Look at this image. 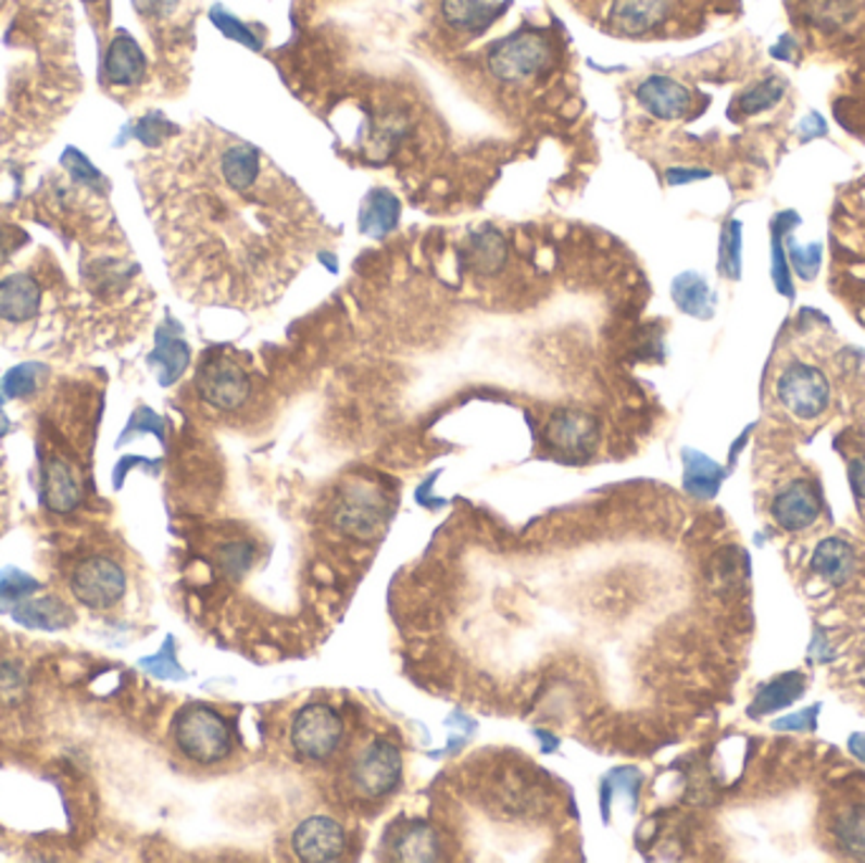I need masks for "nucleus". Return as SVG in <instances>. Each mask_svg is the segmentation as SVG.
I'll use <instances>...</instances> for the list:
<instances>
[{
  "label": "nucleus",
  "mask_w": 865,
  "mask_h": 863,
  "mask_svg": "<svg viewBox=\"0 0 865 863\" xmlns=\"http://www.w3.org/2000/svg\"><path fill=\"white\" fill-rule=\"evenodd\" d=\"M706 177H712L709 171H691V167H670L666 173V183L668 185H686V183H697V180H706Z\"/></svg>",
  "instance_id": "43"
},
{
  "label": "nucleus",
  "mask_w": 865,
  "mask_h": 863,
  "mask_svg": "<svg viewBox=\"0 0 865 863\" xmlns=\"http://www.w3.org/2000/svg\"><path fill=\"white\" fill-rule=\"evenodd\" d=\"M547 436H550L552 446L562 451L585 453L598 441V428H594V418L582 411H560L552 415Z\"/></svg>",
  "instance_id": "18"
},
{
  "label": "nucleus",
  "mask_w": 865,
  "mask_h": 863,
  "mask_svg": "<svg viewBox=\"0 0 865 863\" xmlns=\"http://www.w3.org/2000/svg\"><path fill=\"white\" fill-rule=\"evenodd\" d=\"M836 836L851 856L865 859V808H855L853 813L843 815L836 826Z\"/></svg>",
  "instance_id": "33"
},
{
  "label": "nucleus",
  "mask_w": 865,
  "mask_h": 863,
  "mask_svg": "<svg viewBox=\"0 0 865 863\" xmlns=\"http://www.w3.org/2000/svg\"><path fill=\"white\" fill-rule=\"evenodd\" d=\"M403 760L398 747L385 737H369L350 754L347 788L360 800H380L398 788Z\"/></svg>",
  "instance_id": "1"
},
{
  "label": "nucleus",
  "mask_w": 865,
  "mask_h": 863,
  "mask_svg": "<svg viewBox=\"0 0 865 863\" xmlns=\"http://www.w3.org/2000/svg\"><path fill=\"white\" fill-rule=\"evenodd\" d=\"M772 279L777 284V291L782 297H794V289H792V268H790V259H787V249L782 243V230L775 223L772 226Z\"/></svg>",
  "instance_id": "35"
},
{
  "label": "nucleus",
  "mask_w": 865,
  "mask_h": 863,
  "mask_svg": "<svg viewBox=\"0 0 865 863\" xmlns=\"http://www.w3.org/2000/svg\"><path fill=\"white\" fill-rule=\"evenodd\" d=\"M777 398L794 418L815 421L830 405V383L823 370L792 362L777 377Z\"/></svg>",
  "instance_id": "4"
},
{
  "label": "nucleus",
  "mask_w": 865,
  "mask_h": 863,
  "mask_svg": "<svg viewBox=\"0 0 865 863\" xmlns=\"http://www.w3.org/2000/svg\"><path fill=\"white\" fill-rule=\"evenodd\" d=\"M848 750H851L861 762H865V731H855V735H851V739H848Z\"/></svg>",
  "instance_id": "45"
},
{
  "label": "nucleus",
  "mask_w": 865,
  "mask_h": 863,
  "mask_svg": "<svg viewBox=\"0 0 865 863\" xmlns=\"http://www.w3.org/2000/svg\"><path fill=\"white\" fill-rule=\"evenodd\" d=\"M719 274L726 279L741 276V223H724L719 238Z\"/></svg>",
  "instance_id": "30"
},
{
  "label": "nucleus",
  "mask_w": 865,
  "mask_h": 863,
  "mask_svg": "<svg viewBox=\"0 0 865 863\" xmlns=\"http://www.w3.org/2000/svg\"><path fill=\"white\" fill-rule=\"evenodd\" d=\"M84 3H95V0H84Z\"/></svg>",
  "instance_id": "46"
},
{
  "label": "nucleus",
  "mask_w": 865,
  "mask_h": 863,
  "mask_svg": "<svg viewBox=\"0 0 865 863\" xmlns=\"http://www.w3.org/2000/svg\"><path fill=\"white\" fill-rule=\"evenodd\" d=\"M848 481H851L853 495L865 499V456L851 461V466H848Z\"/></svg>",
  "instance_id": "44"
},
{
  "label": "nucleus",
  "mask_w": 865,
  "mask_h": 863,
  "mask_svg": "<svg viewBox=\"0 0 865 863\" xmlns=\"http://www.w3.org/2000/svg\"><path fill=\"white\" fill-rule=\"evenodd\" d=\"M684 487L699 499H712L719 491L726 468H722L716 461H712L704 453L686 449L684 451Z\"/></svg>",
  "instance_id": "24"
},
{
  "label": "nucleus",
  "mask_w": 865,
  "mask_h": 863,
  "mask_svg": "<svg viewBox=\"0 0 865 863\" xmlns=\"http://www.w3.org/2000/svg\"><path fill=\"white\" fill-rule=\"evenodd\" d=\"M817 709L820 706H810L805 712L800 714H790V716H782V720H777L772 724V729L777 731H813L815 729V716H817Z\"/></svg>",
  "instance_id": "41"
},
{
  "label": "nucleus",
  "mask_w": 865,
  "mask_h": 863,
  "mask_svg": "<svg viewBox=\"0 0 865 863\" xmlns=\"http://www.w3.org/2000/svg\"><path fill=\"white\" fill-rule=\"evenodd\" d=\"M674 302L678 304V310L691 314V317L709 320L714 314V291L709 287L704 276H699L697 272H686L681 276H676L674 289Z\"/></svg>",
  "instance_id": "23"
},
{
  "label": "nucleus",
  "mask_w": 865,
  "mask_h": 863,
  "mask_svg": "<svg viewBox=\"0 0 865 863\" xmlns=\"http://www.w3.org/2000/svg\"><path fill=\"white\" fill-rule=\"evenodd\" d=\"M674 5L676 0H615L610 18L620 34L640 36L659 28L674 13Z\"/></svg>",
  "instance_id": "15"
},
{
  "label": "nucleus",
  "mask_w": 865,
  "mask_h": 863,
  "mask_svg": "<svg viewBox=\"0 0 865 863\" xmlns=\"http://www.w3.org/2000/svg\"><path fill=\"white\" fill-rule=\"evenodd\" d=\"M175 641L173 638H167L165 646H162L160 653H154L150 659H142L140 666L145 672H150L152 676H160V679H185V672L180 668V664L175 661Z\"/></svg>",
  "instance_id": "37"
},
{
  "label": "nucleus",
  "mask_w": 865,
  "mask_h": 863,
  "mask_svg": "<svg viewBox=\"0 0 865 863\" xmlns=\"http://www.w3.org/2000/svg\"><path fill=\"white\" fill-rule=\"evenodd\" d=\"M396 849H398V856L405 861L436 859V836H432V830L426 826H413L398 838Z\"/></svg>",
  "instance_id": "31"
},
{
  "label": "nucleus",
  "mask_w": 865,
  "mask_h": 863,
  "mask_svg": "<svg viewBox=\"0 0 865 863\" xmlns=\"http://www.w3.org/2000/svg\"><path fill=\"white\" fill-rule=\"evenodd\" d=\"M41 499L51 512L66 514L82 502V484L76 479L74 466L66 459L53 456L41 472Z\"/></svg>",
  "instance_id": "14"
},
{
  "label": "nucleus",
  "mask_w": 865,
  "mask_h": 863,
  "mask_svg": "<svg viewBox=\"0 0 865 863\" xmlns=\"http://www.w3.org/2000/svg\"><path fill=\"white\" fill-rule=\"evenodd\" d=\"M170 135H175V125H170L160 112H150L137 120L135 125H127L125 135H122L117 142L122 145L127 137H135V140H140L145 145V148H160V145L165 142V137Z\"/></svg>",
  "instance_id": "29"
},
{
  "label": "nucleus",
  "mask_w": 865,
  "mask_h": 863,
  "mask_svg": "<svg viewBox=\"0 0 865 863\" xmlns=\"http://www.w3.org/2000/svg\"><path fill=\"white\" fill-rule=\"evenodd\" d=\"M335 524L354 539H369L380 529L383 506L365 487L347 489L335 506Z\"/></svg>",
  "instance_id": "9"
},
{
  "label": "nucleus",
  "mask_w": 865,
  "mask_h": 863,
  "mask_svg": "<svg viewBox=\"0 0 865 863\" xmlns=\"http://www.w3.org/2000/svg\"><path fill=\"white\" fill-rule=\"evenodd\" d=\"M150 367L158 375V383L162 388L180 380V375L190 365V347L183 340V329L177 327V322L167 320L165 325L158 329L154 337V350L150 352Z\"/></svg>",
  "instance_id": "12"
},
{
  "label": "nucleus",
  "mask_w": 865,
  "mask_h": 863,
  "mask_svg": "<svg viewBox=\"0 0 865 863\" xmlns=\"http://www.w3.org/2000/svg\"><path fill=\"white\" fill-rule=\"evenodd\" d=\"M13 621L18 623L23 628H30V630H64V628H72L76 615L72 608H68L64 600L57 598V596H43V598H34V600H23L21 605H15L13 611Z\"/></svg>",
  "instance_id": "17"
},
{
  "label": "nucleus",
  "mask_w": 865,
  "mask_h": 863,
  "mask_svg": "<svg viewBox=\"0 0 865 863\" xmlns=\"http://www.w3.org/2000/svg\"><path fill=\"white\" fill-rule=\"evenodd\" d=\"M552 43L535 30H519V34L504 38L489 51L486 66L499 82L519 84L535 79L547 72L552 64Z\"/></svg>",
  "instance_id": "3"
},
{
  "label": "nucleus",
  "mask_w": 865,
  "mask_h": 863,
  "mask_svg": "<svg viewBox=\"0 0 865 863\" xmlns=\"http://www.w3.org/2000/svg\"><path fill=\"white\" fill-rule=\"evenodd\" d=\"M813 18L823 28H836L851 18V3L848 0H817L813 5Z\"/></svg>",
  "instance_id": "39"
},
{
  "label": "nucleus",
  "mask_w": 865,
  "mask_h": 863,
  "mask_svg": "<svg viewBox=\"0 0 865 863\" xmlns=\"http://www.w3.org/2000/svg\"><path fill=\"white\" fill-rule=\"evenodd\" d=\"M41 307V287L30 274H11L0 282V320L28 322Z\"/></svg>",
  "instance_id": "16"
},
{
  "label": "nucleus",
  "mask_w": 865,
  "mask_h": 863,
  "mask_svg": "<svg viewBox=\"0 0 865 863\" xmlns=\"http://www.w3.org/2000/svg\"><path fill=\"white\" fill-rule=\"evenodd\" d=\"M787 259H790V268L802 282H813L823 264V246L820 243L800 246L794 243L792 236H787Z\"/></svg>",
  "instance_id": "32"
},
{
  "label": "nucleus",
  "mask_w": 865,
  "mask_h": 863,
  "mask_svg": "<svg viewBox=\"0 0 865 863\" xmlns=\"http://www.w3.org/2000/svg\"><path fill=\"white\" fill-rule=\"evenodd\" d=\"M46 375V365H38V362H23V365H15L5 373L3 380H0V392L3 398H28L38 390V383Z\"/></svg>",
  "instance_id": "28"
},
{
  "label": "nucleus",
  "mask_w": 865,
  "mask_h": 863,
  "mask_svg": "<svg viewBox=\"0 0 865 863\" xmlns=\"http://www.w3.org/2000/svg\"><path fill=\"white\" fill-rule=\"evenodd\" d=\"M211 21L215 23V26H218L221 34H226L228 38H234V41L249 46V49H253V51L261 49V38L253 34V30L246 26V23L238 21L236 15H230L228 11H223L221 5H215L213 11H211Z\"/></svg>",
  "instance_id": "36"
},
{
  "label": "nucleus",
  "mask_w": 865,
  "mask_h": 863,
  "mask_svg": "<svg viewBox=\"0 0 865 863\" xmlns=\"http://www.w3.org/2000/svg\"><path fill=\"white\" fill-rule=\"evenodd\" d=\"M636 99L659 120H681L691 110V91L663 74L648 76L636 89Z\"/></svg>",
  "instance_id": "11"
},
{
  "label": "nucleus",
  "mask_w": 865,
  "mask_h": 863,
  "mask_svg": "<svg viewBox=\"0 0 865 863\" xmlns=\"http://www.w3.org/2000/svg\"><path fill=\"white\" fill-rule=\"evenodd\" d=\"M61 165H64L66 171L72 173V177H74L76 183H79V185H87V188H99V185L104 183L102 173H99L97 167L91 165L89 160L84 158L79 150L66 148V150H64V155H61Z\"/></svg>",
  "instance_id": "38"
},
{
  "label": "nucleus",
  "mask_w": 865,
  "mask_h": 863,
  "mask_svg": "<svg viewBox=\"0 0 865 863\" xmlns=\"http://www.w3.org/2000/svg\"><path fill=\"white\" fill-rule=\"evenodd\" d=\"M825 135H828V122H825L817 112H810L800 125V140L810 142V140H817V137H825Z\"/></svg>",
  "instance_id": "42"
},
{
  "label": "nucleus",
  "mask_w": 865,
  "mask_h": 863,
  "mask_svg": "<svg viewBox=\"0 0 865 863\" xmlns=\"http://www.w3.org/2000/svg\"><path fill=\"white\" fill-rule=\"evenodd\" d=\"M400 218V203L390 190L375 188L367 192L365 203L360 208V228L373 238L388 236L392 228L398 226Z\"/></svg>",
  "instance_id": "21"
},
{
  "label": "nucleus",
  "mask_w": 865,
  "mask_h": 863,
  "mask_svg": "<svg viewBox=\"0 0 865 863\" xmlns=\"http://www.w3.org/2000/svg\"><path fill=\"white\" fill-rule=\"evenodd\" d=\"M785 91L787 84L779 79V76H769V79L754 84L752 89L741 91L737 99V110L744 114V117H754V114L767 112L775 104L782 102Z\"/></svg>",
  "instance_id": "26"
},
{
  "label": "nucleus",
  "mask_w": 865,
  "mask_h": 863,
  "mask_svg": "<svg viewBox=\"0 0 865 863\" xmlns=\"http://www.w3.org/2000/svg\"><path fill=\"white\" fill-rule=\"evenodd\" d=\"M41 588L36 577L23 573L18 567H3L0 570V613L13 611L15 605H21L23 600H28L34 592Z\"/></svg>",
  "instance_id": "27"
},
{
  "label": "nucleus",
  "mask_w": 865,
  "mask_h": 863,
  "mask_svg": "<svg viewBox=\"0 0 865 863\" xmlns=\"http://www.w3.org/2000/svg\"><path fill=\"white\" fill-rule=\"evenodd\" d=\"M810 567H813L823 580H828L832 585H845L848 577H851L855 570L853 547L838 537L823 539V542L815 547Z\"/></svg>",
  "instance_id": "19"
},
{
  "label": "nucleus",
  "mask_w": 865,
  "mask_h": 863,
  "mask_svg": "<svg viewBox=\"0 0 865 863\" xmlns=\"http://www.w3.org/2000/svg\"><path fill=\"white\" fill-rule=\"evenodd\" d=\"M466 261L471 272L476 274H493L504 266L506 261V241L497 228H481L471 236L466 249Z\"/></svg>",
  "instance_id": "25"
},
{
  "label": "nucleus",
  "mask_w": 865,
  "mask_h": 863,
  "mask_svg": "<svg viewBox=\"0 0 865 863\" xmlns=\"http://www.w3.org/2000/svg\"><path fill=\"white\" fill-rule=\"evenodd\" d=\"M28 676L21 664L3 661L0 664V706H15L26 699Z\"/></svg>",
  "instance_id": "34"
},
{
  "label": "nucleus",
  "mask_w": 865,
  "mask_h": 863,
  "mask_svg": "<svg viewBox=\"0 0 865 863\" xmlns=\"http://www.w3.org/2000/svg\"><path fill=\"white\" fill-rule=\"evenodd\" d=\"M823 512L820 489L807 481H794L772 502V517L782 529L798 531L813 527Z\"/></svg>",
  "instance_id": "8"
},
{
  "label": "nucleus",
  "mask_w": 865,
  "mask_h": 863,
  "mask_svg": "<svg viewBox=\"0 0 865 863\" xmlns=\"http://www.w3.org/2000/svg\"><path fill=\"white\" fill-rule=\"evenodd\" d=\"M72 592L84 608L91 611H106V608L117 605L122 596H125L127 577L117 562L102 554L87 558L76 565L72 573Z\"/></svg>",
  "instance_id": "6"
},
{
  "label": "nucleus",
  "mask_w": 865,
  "mask_h": 863,
  "mask_svg": "<svg viewBox=\"0 0 865 863\" xmlns=\"http://www.w3.org/2000/svg\"><path fill=\"white\" fill-rule=\"evenodd\" d=\"M344 722L329 704H309L293 716L291 745L299 758L327 760L342 745Z\"/></svg>",
  "instance_id": "5"
},
{
  "label": "nucleus",
  "mask_w": 865,
  "mask_h": 863,
  "mask_svg": "<svg viewBox=\"0 0 865 863\" xmlns=\"http://www.w3.org/2000/svg\"><path fill=\"white\" fill-rule=\"evenodd\" d=\"M293 851L301 861H337L344 853V830L324 815L301 823L293 834Z\"/></svg>",
  "instance_id": "10"
},
{
  "label": "nucleus",
  "mask_w": 865,
  "mask_h": 863,
  "mask_svg": "<svg viewBox=\"0 0 865 863\" xmlns=\"http://www.w3.org/2000/svg\"><path fill=\"white\" fill-rule=\"evenodd\" d=\"M440 8H443L448 26L466 30V34H481L506 5H497L493 0H443Z\"/></svg>",
  "instance_id": "20"
},
{
  "label": "nucleus",
  "mask_w": 865,
  "mask_h": 863,
  "mask_svg": "<svg viewBox=\"0 0 865 863\" xmlns=\"http://www.w3.org/2000/svg\"><path fill=\"white\" fill-rule=\"evenodd\" d=\"M145 68L147 61L140 43H137L127 30H120V34L112 38V43L106 46L104 64H102L104 79L110 82L112 87H135V84L142 82Z\"/></svg>",
  "instance_id": "13"
},
{
  "label": "nucleus",
  "mask_w": 865,
  "mask_h": 863,
  "mask_svg": "<svg viewBox=\"0 0 865 863\" xmlns=\"http://www.w3.org/2000/svg\"><path fill=\"white\" fill-rule=\"evenodd\" d=\"M173 737L177 750L198 765H213L230 754L228 722L211 706H185L175 716Z\"/></svg>",
  "instance_id": "2"
},
{
  "label": "nucleus",
  "mask_w": 865,
  "mask_h": 863,
  "mask_svg": "<svg viewBox=\"0 0 865 863\" xmlns=\"http://www.w3.org/2000/svg\"><path fill=\"white\" fill-rule=\"evenodd\" d=\"M145 430H152V434L158 436V438L165 436V430H162V421L158 418V415H154L150 408H137L135 415L127 423L125 434L120 436L117 443H127L135 434H145Z\"/></svg>",
  "instance_id": "40"
},
{
  "label": "nucleus",
  "mask_w": 865,
  "mask_h": 863,
  "mask_svg": "<svg viewBox=\"0 0 865 863\" xmlns=\"http://www.w3.org/2000/svg\"><path fill=\"white\" fill-rule=\"evenodd\" d=\"M198 392L218 411H236L251 396V380L241 365L228 358L208 360L198 373Z\"/></svg>",
  "instance_id": "7"
},
{
  "label": "nucleus",
  "mask_w": 865,
  "mask_h": 863,
  "mask_svg": "<svg viewBox=\"0 0 865 863\" xmlns=\"http://www.w3.org/2000/svg\"><path fill=\"white\" fill-rule=\"evenodd\" d=\"M807 687V679L805 674L800 672H790V674H779L777 679H772L767 687H762L756 691V699L754 704L749 706L752 709V716H764V714H772V712H779V709L790 706L792 701H798L802 697V691Z\"/></svg>",
  "instance_id": "22"
}]
</instances>
